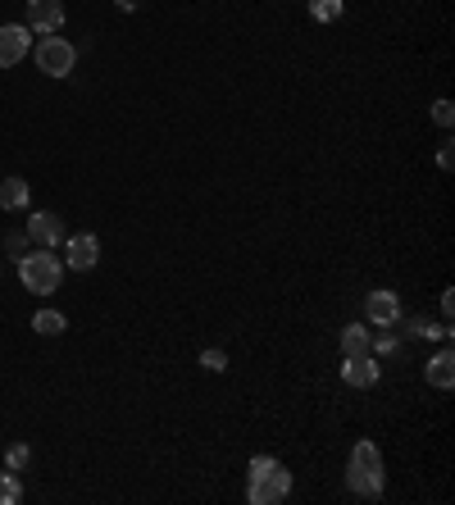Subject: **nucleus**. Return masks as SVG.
<instances>
[{"instance_id": "obj_1", "label": "nucleus", "mask_w": 455, "mask_h": 505, "mask_svg": "<svg viewBox=\"0 0 455 505\" xmlns=\"http://www.w3.org/2000/svg\"><path fill=\"white\" fill-rule=\"evenodd\" d=\"M383 451H378V442H355L351 446V460H347V487L364 501H378L383 496Z\"/></svg>"}, {"instance_id": "obj_2", "label": "nucleus", "mask_w": 455, "mask_h": 505, "mask_svg": "<svg viewBox=\"0 0 455 505\" xmlns=\"http://www.w3.org/2000/svg\"><path fill=\"white\" fill-rule=\"evenodd\" d=\"M64 278V264L60 255H51L46 246H36L32 255H19V283L32 292V296H51Z\"/></svg>"}, {"instance_id": "obj_3", "label": "nucleus", "mask_w": 455, "mask_h": 505, "mask_svg": "<svg viewBox=\"0 0 455 505\" xmlns=\"http://www.w3.org/2000/svg\"><path fill=\"white\" fill-rule=\"evenodd\" d=\"M287 492H291V474H287L283 460H274L269 469L251 474V483H246V501L251 505H278V501H287Z\"/></svg>"}, {"instance_id": "obj_4", "label": "nucleus", "mask_w": 455, "mask_h": 505, "mask_svg": "<svg viewBox=\"0 0 455 505\" xmlns=\"http://www.w3.org/2000/svg\"><path fill=\"white\" fill-rule=\"evenodd\" d=\"M36 68H42L46 77H68L73 64H78V51H73V42H64V36H42L32 51Z\"/></svg>"}, {"instance_id": "obj_5", "label": "nucleus", "mask_w": 455, "mask_h": 505, "mask_svg": "<svg viewBox=\"0 0 455 505\" xmlns=\"http://www.w3.org/2000/svg\"><path fill=\"white\" fill-rule=\"evenodd\" d=\"M96 260H100V237L96 232H73V237H64V264L73 269V274L96 269Z\"/></svg>"}, {"instance_id": "obj_6", "label": "nucleus", "mask_w": 455, "mask_h": 505, "mask_svg": "<svg viewBox=\"0 0 455 505\" xmlns=\"http://www.w3.org/2000/svg\"><path fill=\"white\" fill-rule=\"evenodd\" d=\"M364 319L373 328H396L405 319V309H401V296L396 292H369L364 296Z\"/></svg>"}, {"instance_id": "obj_7", "label": "nucleus", "mask_w": 455, "mask_h": 505, "mask_svg": "<svg viewBox=\"0 0 455 505\" xmlns=\"http://www.w3.org/2000/svg\"><path fill=\"white\" fill-rule=\"evenodd\" d=\"M28 28L32 32H60L64 28V0H28Z\"/></svg>"}, {"instance_id": "obj_8", "label": "nucleus", "mask_w": 455, "mask_h": 505, "mask_svg": "<svg viewBox=\"0 0 455 505\" xmlns=\"http://www.w3.org/2000/svg\"><path fill=\"white\" fill-rule=\"evenodd\" d=\"M28 237H32L36 246L55 251V246L64 242V223H60V214H51V210H36V214H28Z\"/></svg>"}, {"instance_id": "obj_9", "label": "nucleus", "mask_w": 455, "mask_h": 505, "mask_svg": "<svg viewBox=\"0 0 455 505\" xmlns=\"http://www.w3.org/2000/svg\"><path fill=\"white\" fill-rule=\"evenodd\" d=\"M28 42H32V36H28L23 23H5V28H0V68H14L28 55Z\"/></svg>"}, {"instance_id": "obj_10", "label": "nucleus", "mask_w": 455, "mask_h": 505, "mask_svg": "<svg viewBox=\"0 0 455 505\" xmlns=\"http://www.w3.org/2000/svg\"><path fill=\"white\" fill-rule=\"evenodd\" d=\"M341 382L360 387V392H364V387H373L378 382V360L373 356H347V360H341Z\"/></svg>"}, {"instance_id": "obj_11", "label": "nucleus", "mask_w": 455, "mask_h": 505, "mask_svg": "<svg viewBox=\"0 0 455 505\" xmlns=\"http://www.w3.org/2000/svg\"><path fill=\"white\" fill-rule=\"evenodd\" d=\"M424 378H428V387H437V392H451L455 387V351L451 346H442V351L424 365Z\"/></svg>"}, {"instance_id": "obj_12", "label": "nucleus", "mask_w": 455, "mask_h": 505, "mask_svg": "<svg viewBox=\"0 0 455 505\" xmlns=\"http://www.w3.org/2000/svg\"><path fill=\"white\" fill-rule=\"evenodd\" d=\"M28 205H32V182L28 178H5V182H0V210L19 214Z\"/></svg>"}, {"instance_id": "obj_13", "label": "nucleus", "mask_w": 455, "mask_h": 505, "mask_svg": "<svg viewBox=\"0 0 455 505\" xmlns=\"http://www.w3.org/2000/svg\"><path fill=\"white\" fill-rule=\"evenodd\" d=\"M369 328L364 324H351V328H341V356H369Z\"/></svg>"}, {"instance_id": "obj_14", "label": "nucleus", "mask_w": 455, "mask_h": 505, "mask_svg": "<svg viewBox=\"0 0 455 505\" xmlns=\"http://www.w3.org/2000/svg\"><path fill=\"white\" fill-rule=\"evenodd\" d=\"M32 328L42 333V337H60V333L68 328V319L60 315V309H36V315H32Z\"/></svg>"}, {"instance_id": "obj_15", "label": "nucleus", "mask_w": 455, "mask_h": 505, "mask_svg": "<svg viewBox=\"0 0 455 505\" xmlns=\"http://www.w3.org/2000/svg\"><path fill=\"white\" fill-rule=\"evenodd\" d=\"M396 351H401V337H396V328H387V333L369 337V356H396Z\"/></svg>"}, {"instance_id": "obj_16", "label": "nucleus", "mask_w": 455, "mask_h": 505, "mask_svg": "<svg viewBox=\"0 0 455 505\" xmlns=\"http://www.w3.org/2000/svg\"><path fill=\"white\" fill-rule=\"evenodd\" d=\"M19 501H23V483L14 469H5L0 474V505H19Z\"/></svg>"}, {"instance_id": "obj_17", "label": "nucleus", "mask_w": 455, "mask_h": 505, "mask_svg": "<svg viewBox=\"0 0 455 505\" xmlns=\"http://www.w3.org/2000/svg\"><path fill=\"white\" fill-rule=\"evenodd\" d=\"M310 19L315 23H337L341 19V0H310Z\"/></svg>"}, {"instance_id": "obj_18", "label": "nucleus", "mask_w": 455, "mask_h": 505, "mask_svg": "<svg viewBox=\"0 0 455 505\" xmlns=\"http://www.w3.org/2000/svg\"><path fill=\"white\" fill-rule=\"evenodd\" d=\"M28 460H32V446H28V442H14V446H5V469L23 474V469H28Z\"/></svg>"}, {"instance_id": "obj_19", "label": "nucleus", "mask_w": 455, "mask_h": 505, "mask_svg": "<svg viewBox=\"0 0 455 505\" xmlns=\"http://www.w3.org/2000/svg\"><path fill=\"white\" fill-rule=\"evenodd\" d=\"M201 369L223 373V369H228V351H219V346H205V351H201Z\"/></svg>"}, {"instance_id": "obj_20", "label": "nucleus", "mask_w": 455, "mask_h": 505, "mask_svg": "<svg viewBox=\"0 0 455 505\" xmlns=\"http://www.w3.org/2000/svg\"><path fill=\"white\" fill-rule=\"evenodd\" d=\"M433 124H437V128H451V124H455V105H451L446 96L433 100Z\"/></svg>"}, {"instance_id": "obj_21", "label": "nucleus", "mask_w": 455, "mask_h": 505, "mask_svg": "<svg viewBox=\"0 0 455 505\" xmlns=\"http://www.w3.org/2000/svg\"><path fill=\"white\" fill-rule=\"evenodd\" d=\"M451 164H455V141H442V146H437V169L451 173Z\"/></svg>"}, {"instance_id": "obj_22", "label": "nucleus", "mask_w": 455, "mask_h": 505, "mask_svg": "<svg viewBox=\"0 0 455 505\" xmlns=\"http://www.w3.org/2000/svg\"><path fill=\"white\" fill-rule=\"evenodd\" d=\"M442 324H451V328H455V292H451V287L442 292Z\"/></svg>"}, {"instance_id": "obj_23", "label": "nucleus", "mask_w": 455, "mask_h": 505, "mask_svg": "<svg viewBox=\"0 0 455 505\" xmlns=\"http://www.w3.org/2000/svg\"><path fill=\"white\" fill-rule=\"evenodd\" d=\"M5 251H10V255H23V251H28V237H23V232H10V237H5Z\"/></svg>"}, {"instance_id": "obj_24", "label": "nucleus", "mask_w": 455, "mask_h": 505, "mask_svg": "<svg viewBox=\"0 0 455 505\" xmlns=\"http://www.w3.org/2000/svg\"><path fill=\"white\" fill-rule=\"evenodd\" d=\"M114 5H119L124 14H132V10H137V0H114Z\"/></svg>"}]
</instances>
